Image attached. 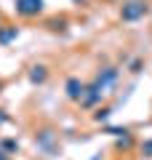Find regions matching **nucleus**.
I'll list each match as a JSON object with an SVG mask.
<instances>
[{"label": "nucleus", "mask_w": 152, "mask_h": 160, "mask_svg": "<svg viewBox=\"0 0 152 160\" xmlns=\"http://www.w3.org/2000/svg\"><path fill=\"white\" fill-rule=\"evenodd\" d=\"M147 13V6L141 3V0H131V3H125L123 11H120V16H123V22H136V19H141Z\"/></svg>", "instance_id": "f257e3e1"}, {"label": "nucleus", "mask_w": 152, "mask_h": 160, "mask_svg": "<svg viewBox=\"0 0 152 160\" xmlns=\"http://www.w3.org/2000/svg\"><path fill=\"white\" fill-rule=\"evenodd\" d=\"M16 11L22 16H38L43 11V0H16Z\"/></svg>", "instance_id": "f03ea898"}, {"label": "nucleus", "mask_w": 152, "mask_h": 160, "mask_svg": "<svg viewBox=\"0 0 152 160\" xmlns=\"http://www.w3.org/2000/svg\"><path fill=\"white\" fill-rule=\"evenodd\" d=\"M83 93H85V86L78 78H69L67 80V96L69 99H83Z\"/></svg>", "instance_id": "7ed1b4c3"}, {"label": "nucleus", "mask_w": 152, "mask_h": 160, "mask_svg": "<svg viewBox=\"0 0 152 160\" xmlns=\"http://www.w3.org/2000/svg\"><path fill=\"white\" fill-rule=\"evenodd\" d=\"M45 75H48V72H45V67L40 64V67H32V72H29V80H32V83H43Z\"/></svg>", "instance_id": "20e7f679"}, {"label": "nucleus", "mask_w": 152, "mask_h": 160, "mask_svg": "<svg viewBox=\"0 0 152 160\" xmlns=\"http://www.w3.org/2000/svg\"><path fill=\"white\" fill-rule=\"evenodd\" d=\"M141 152H144L147 158H152V139H149V142H144V144H141Z\"/></svg>", "instance_id": "39448f33"}, {"label": "nucleus", "mask_w": 152, "mask_h": 160, "mask_svg": "<svg viewBox=\"0 0 152 160\" xmlns=\"http://www.w3.org/2000/svg\"><path fill=\"white\" fill-rule=\"evenodd\" d=\"M13 35H16V29H8V32H3V35H0V40H3V43H8V40H11Z\"/></svg>", "instance_id": "423d86ee"}, {"label": "nucleus", "mask_w": 152, "mask_h": 160, "mask_svg": "<svg viewBox=\"0 0 152 160\" xmlns=\"http://www.w3.org/2000/svg\"><path fill=\"white\" fill-rule=\"evenodd\" d=\"M6 149H8V152H13V149H16V142H11V139H8V142H6Z\"/></svg>", "instance_id": "0eeeda50"}, {"label": "nucleus", "mask_w": 152, "mask_h": 160, "mask_svg": "<svg viewBox=\"0 0 152 160\" xmlns=\"http://www.w3.org/2000/svg\"><path fill=\"white\" fill-rule=\"evenodd\" d=\"M6 120H8V118H6V115H3V109H0V126H3V123H6Z\"/></svg>", "instance_id": "6e6552de"}]
</instances>
